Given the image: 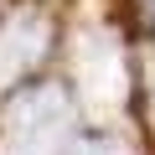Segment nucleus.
Returning <instances> with one entry per match:
<instances>
[{"instance_id": "f03ea898", "label": "nucleus", "mask_w": 155, "mask_h": 155, "mask_svg": "<svg viewBox=\"0 0 155 155\" xmlns=\"http://www.w3.org/2000/svg\"><path fill=\"white\" fill-rule=\"evenodd\" d=\"M47 52V21L41 16H11L0 26V83H16L26 67H36Z\"/></svg>"}, {"instance_id": "20e7f679", "label": "nucleus", "mask_w": 155, "mask_h": 155, "mask_svg": "<svg viewBox=\"0 0 155 155\" xmlns=\"http://www.w3.org/2000/svg\"><path fill=\"white\" fill-rule=\"evenodd\" d=\"M145 5H150V11H155V0H145Z\"/></svg>"}, {"instance_id": "7ed1b4c3", "label": "nucleus", "mask_w": 155, "mask_h": 155, "mask_svg": "<svg viewBox=\"0 0 155 155\" xmlns=\"http://www.w3.org/2000/svg\"><path fill=\"white\" fill-rule=\"evenodd\" d=\"M83 155H124V150H119V145H88Z\"/></svg>"}, {"instance_id": "f257e3e1", "label": "nucleus", "mask_w": 155, "mask_h": 155, "mask_svg": "<svg viewBox=\"0 0 155 155\" xmlns=\"http://www.w3.org/2000/svg\"><path fill=\"white\" fill-rule=\"evenodd\" d=\"M67 134V98L57 88H36L11 109V145L21 155H52Z\"/></svg>"}]
</instances>
